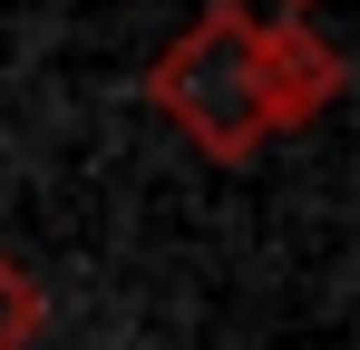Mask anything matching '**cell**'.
I'll use <instances>...</instances> for the list:
<instances>
[{"instance_id":"1","label":"cell","mask_w":360,"mask_h":350,"mask_svg":"<svg viewBox=\"0 0 360 350\" xmlns=\"http://www.w3.org/2000/svg\"><path fill=\"white\" fill-rule=\"evenodd\" d=\"M156 108L176 117L205 156H253L273 136V98H263V20L253 10H205L176 49L156 58Z\"/></svg>"},{"instance_id":"2","label":"cell","mask_w":360,"mask_h":350,"mask_svg":"<svg viewBox=\"0 0 360 350\" xmlns=\"http://www.w3.org/2000/svg\"><path fill=\"white\" fill-rule=\"evenodd\" d=\"M341 88V58L321 49L302 20H263V98H273V127H302Z\"/></svg>"},{"instance_id":"3","label":"cell","mask_w":360,"mask_h":350,"mask_svg":"<svg viewBox=\"0 0 360 350\" xmlns=\"http://www.w3.org/2000/svg\"><path fill=\"white\" fill-rule=\"evenodd\" d=\"M39 321H49V302H39V283H30V273H20V263L0 253V350H20L30 331H39Z\"/></svg>"},{"instance_id":"4","label":"cell","mask_w":360,"mask_h":350,"mask_svg":"<svg viewBox=\"0 0 360 350\" xmlns=\"http://www.w3.org/2000/svg\"><path fill=\"white\" fill-rule=\"evenodd\" d=\"M283 10H302V0H283Z\"/></svg>"}]
</instances>
